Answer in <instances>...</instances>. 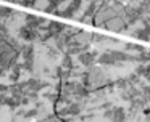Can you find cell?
Here are the masks:
<instances>
[{
  "label": "cell",
  "mask_w": 150,
  "mask_h": 122,
  "mask_svg": "<svg viewBox=\"0 0 150 122\" xmlns=\"http://www.w3.org/2000/svg\"><path fill=\"white\" fill-rule=\"evenodd\" d=\"M5 104L8 106V108L11 109V111H15V109H18L21 106V101H18V100H15L13 96L8 93V98H7V101H5Z\"/></svg>",
  "instance_id": "14"
},
{
  "label": "cell",
  "mask_w": 150,
  "mask_h": 122,
  "mask_svg": "<svg viewBox=\"0 0 150 122\" xmlns=\"http://www.w3.org/2000/svg\"><path fill=\"white\" fill-rule=\"evenodd\" d=\"M29 101H31V100L28 98V96H23V98H21V106H26V104H29Z\"/></svg>",
  "instance_id": "26"
},
{
  "label": "cell",
  "mask_w": 150,
  "mask_h": 122,
  "mask_svg": "<svg viewBox=\"0 0 150 122\" xmlns=\"http://www.w3.org/2000/svg\"><path fill=\"white\" fill-rule=\"evenodd\" d=\"M21 71H23V63H16L15 66H11V74H10V82L15 83L20 80Z\"/></svg>",
  "instance_id": "10"
},
{
  "label": "cell",
  "mask_w": 150,
  "mask_h": 122,
  "mask_svg": "<svg viewBox=\"0 0 150 122\" xmlns=\"http://www.w3.org/2000/svg\"><path fill=\"white\" fill-rule=\"evenodd\" d=\"M62 67H63V69H74V66H73V61H71V55L66 53V56L63 58Z\"/></svg>",
  "instance_id": "15"
},
{
  "label": "cell",
  "mask_w": 150,
  "mask_h": 122,
  "mask_svg": "<svg viewBox=\"0 0 150 122\" xmlns=\"http://www.w3.org/2000/svg\"><path fill=\"white\" fill-rule=\"evenodd\" d=\"M127 80H123V79H120V80H118V82H116V87H120V88H126V85H127Z\"/></svg>",
  "instance_id": "24"
},
{
  "label": "cell",
  "mask_w": 150,
  "mask_h": 122,
  "mask_svg": "<svg viewBox=\"0 0 150 122\" xmlns=\"http://www.w3.org/2000/svg\"><path fill=\"white\" fill-rule=\"evenodd\" d=\"M21 56H23V69L28 72L34 71V45L28 42L24 47H21Z\"/></svg>",
  "instance_id": "2"
},
{
  "label": "cell",
  "mask_w": 150,
  "mask_h": 122,
  "mask_svg": "<svg viewBox=\"0 0 150 122\" xmlns=\"http://www.w3.org/2000/svg\"><path fill=\"white\" fill-rule=\"evenodd\" d=\"M18 35L24 42H34L36 39H39V29H31L24 24L18 29Z\"/></svg>",
  "instance_id": "3"
},
{
  "label": "cell",
  "mask_w": 150,
  "mask_h": 122,
  "mask_svg": "<svg viewBox=\"0 0 150 122\" xmlns=\"http://www.w3.org/2000/svg\"><path fill=\"white\" fill-rule=\"evenodd\" d=\"M97 61H98V64H103V66H113V64H116V61L111 56L110 51H105L100 56H97Z\"/></svg>",
  "instance_id": "9"
},
{
  "label": "cell",
  "mask_w": 150,
  "mask_h": 122,
  "mask_svg": "<svg viewBox=\"0 0 150 122\" xmlns=\"http://www.w3.org/2000/svg\"><path fill=\"white\" fill-rule=\"evenodd\" d=\"M136 74H137V76H144V74H145V64L139 63V66L136 67Z\"/></svg>",
  "instance_id": "19"
},
{
  "label": "cell",
  "mask_w": 150,
  "mask_h": 122,
  "mask_svg": "<svg viewBox=\"0 0 150 122\" xmlns=\"http://www.w3.org/2000/svg\"><path fill=\"white\" fill-rule=\"evenodd\" d=\"M24 19H26V26L31 29H40L44 24H47L44 18H37L34 15H24Z\"/></svg>",
  "instance_id": "5"
},
{
  "label": "cell",
  "mask_w": 150,
  "mask_h": 122,
  "mask_svg": "<svg viewBox=\"0 0 150 122\" xmlns=\"http://www.w3.org/2000/svg\"><path fill=\"white\" fill-rule=\"evenodd\" d=\"M111 114H113V109H107V111H105V117H108V119H110L111 117Z\"/></svg>",
  "instance_id": "27"
},
{
  "label": "cell",
  "mask_w": 150,
  "mask_h": 122,
  "mask_svg": "<svg viewBox=\"0 0 150 122\" xmlns=\"http://www.w3.org/2000/svg\"><path fill=\"white\" fill-rule=\"evenodd\" d=\"M81 3H82V0H69V6H71L74 11H79V8H81Z\"/></svg>",
  "instance_id": "18"
},
{
  "label": "cell",
  "mask_w": 150,
  "mask_h": 122,
  "mask_svg": "<svg viewBox=\"0 0 150 122\" xmlns=\"http://www.w3.org/2000/svg\"><path fill=\"white\" fill-rule=\"evenodd\" d=\"M24 112H26V111H24V109H18L16 116H24Z\"/></svg>",
  "instance_id": "29"
},
{
  "label": "cell",
  "mask_w": 150,
  "mask_h": 122,
  "mask_svg": "<svg viewBox=\"0 0 150 122\" xmlns=\"http://www.w3.org/2000/svg\"><path fill=\"white\" fill-rule=\"evenodd\" d=\"M39 116V108H33V109H28L26 112H24V117L26 119H34Z\"/></svg>",
  "instance_id": "17"
},
{
  "label": "cell",
  "mask_w": 150,
  "mask_h": 122,
  "mask_svg": "<svg viewBox=\"0 0 150 122\" xmlns=\"http://www.w3.org/2000/svg\"><path fill=\"white\" fill-rule=\"evenodd\" d=\"M97 56H98V53L95 50H92V51H82V53H79L78 55V60H79V63L82 64V66H87V67H91L92 64L97 61Z\"/></svg>",
  "instance_id": "4"
},
{
  "label": "cell",
  "mask_w": 150,
  "mask_h": 122,
  "mask_svg": "<svg viewBox=\"0 0 150 122\" xmlns=\"http://www.w3.org/2000/svg\"><path fill=\"white\" fill-rule=\"evenodd\" d=\"M58 48H49V56L50 58H57V55H58Z\"/></svg>",
  "instance_id": "22"
},
{
  "label": "cell",
  "mask_w": 150,
  "mask_h": 122,
  "mask_svg": "<svg viewBox=\"0 0 150 122\" xmlns=\"http://www.w3.org/2000/svg\"><path fill=\"white\" fill-rule=\"evenodd\" d=\"M13 10L11 8H8V6H0V19H5V18H8L10 15H13Z\"/></svg>",
  "instance_id": "16"
},
{
  "label": "cell",
  "mask_w": 150,
  "mask_h": 122,
  "mask_svg": "<svg viewBox=\"0 0 150 122\" xmlns=\"http://www.w3.org/2000/svg\"><path fill=\"white\" fill-rule=\"evenodd\" d=\"M26 82H28V90H33V92H37V93H39L40 90L50 87L49 82H45V80H39V79H28Z\"/></svg>",
  "instance_id": "7"
},
{
  "label": "cell",
  "mask_w": 150,
  "mask_h": 122,
  "mask_svg": "<svg viewBox=\"0 0 150 122\" xmlns=\"http://www.w3.org/2000/svg\"><path fill=\"white\" fill-rule=\"evenodd\" d=\"M110 53H111V56L115 58V61H116V63H126V61H132V56H131V55H127L126 51L111 50Z\"/></svg>",
  "instance_id": "8"
},
{
  "label": "cell",
  "mask_w": 150,
  "mask_h": 122,
  "mask_svg": "<svg viewBox=\"0 0 150 122\" xmlns=\"http://www.w3.org/2000/svg\"><path fill=\"white\" fill-rule=\"evenodd\" d=\"M45 122H66L63 119H55V121H50V119H45Z\"/></svg>",
  "instance_id": "28"
},
{
  "label": "cell",
  "mask_w": 150,
  "mask_h": 122,
  "mask_svg": "<svg viewBox=\"0 0 150 122\" xmlns=\"http://www.w3.org/2000/svg\"><path fill=\"white\" fill-rule=\"evenodd\" d=\"M4 76H5V69L0 66V77H4Z\"/></svg>",
  "instance_id": "30"
},
{
  "label": "cell",
  "mask_w": 150,
  "mask_h": 122,
  "mask_svg": "<svg viewBox=\"0 0 150 122\" xmlns=\"http://www.w3.org/2000/svg\"><path fill=\"white\" fill-rule=\"evenodd\" d=\"M147 122H150V114H147Z\"/></svg>",
  "instance_id": "31"
},
{
  "label": "cell",
  "mask_w": 150,
  "mask_h": 122,
  "mask_svg": "<svg viewBox=\"0 0 150 122\" xmlns=\"http://www.w3.org/2000/svg\"><path fill=\"white\" fill-rule=\"evenodd\" d=\"M97 8H98L97 2H91V3H89V6H87V10H86V13H84V16L81 18V21H87V18H91V16L95 13V10H97Z\"/></svg>",
  "instance_id": "13"
},
{
  "label": "cell",
  "mask_w": 150,
  "mask_h": 122,
  "mask_svg": "<svg viewBox=\"0 0 150 122\" xmlns=\"http://www.w3.org/2000/svg\"><path fill=\"white\" fill-rule=\"evenodd\" d=\"M144 77H145L147 82H150V63L145 64V74H144Z\"/></svg>",
  "instance_id": "20"
},
{
  "label": "cell",
  "mask_w": 150,
  "mask_h": 122,
  "mask_svg": "<svg viewBox=\"0 0 150 122\" xmlns=\"http://www.w3.org/2000/svg\"><path fill=\"white\" fill-rule=\"evenodd\" d=\"M73 95H74L76 98H86V96L89 95V90H87V87H84L82 83H76L74 90H73Z\"/></svg>",
  "instance_id": "12"
},
{
  "label": "cell",
  "mask_w": 150,
  "mask_h": 122,
  "mask_svg": "<svg viewBox=\"0 0 150 122\" xmlns=\"http://www.w3.org/2000/svg\"><path fill=\"white\" fill-rule=\"evenodd\" d=\"M142 93H144V95H147V96L150 98V85L144 87V88H142Z\"/></svg>",
  "instance_id": "25"
},
{
  "label": "cell",
  "mask_w": 150,
  "mask_h": 122,
  "mask_svg": "<svg viewBox=\"0 0 150 122\" xmlns=\"http://www.w3.org/2000/svg\"><path fill=\"white\" fill-rule=\"evenodd\" d=\"M21 56V45L11 34L8 37H4L0 34V66L5 71L11 69V66L18 63Z\"/></svg>",
  "instance_id": "1"
},
{
  "label": "cell",
  "mask_w": 150,
  "mask_h": 122,
  "mask_svg": "<svg viewBox=\"0 0 150 122\" xmlns=\"http://www.w3.org/2000/svg\"><path fill=\"white\" fill-rule=\"evenodd\" d=\"M10 92V85H4V83H0V93H8Z\"/></svg>",
  "instance_id": "23"
},
{
  "label": "cell",
  "mask_w": 150,
  "mask_h": 122,
  "mask_svg": "<svg viewBox=\"0 0 150 122\" xmlns=\"http://www.w3.org/2000/svg\"><path fill=\"white\" fill-rule=\"evenodd\" d=\"M8 98V93H0V108L5 104V101H7Z\"/></svg>",
  "instance_id": "21"
},
{
  "label": "cell",
  "mask_w": 150,
  "mask_h": 122,
  "mask_svg": "<svg viewBox=\"0 0 150 122\" xmlns=\"http://www.w3.org/2000/svg\"><path fill=\"white\" fill-rule=\"evenodd\" d=\"M111 121H113V122H124V121H126V112H124V109H123V108H120V106L113 108Z\"/></svg>",
  "instance_id": "11"
},
{
  "label": "cell",
  "mask_w": 150,
  "mask_h": 122,
  "mask_svg": "<svg viewBox=\"0 0 150 122\" xmlns=\"http://www.w3.org/2000/svg\"><path fill=\"white\" fill-rule=\"evenodd\" d=\"M47 29L50 31L52 37L55 39L57 35H62L63 32L66 31V24H63V22H58V21H50V22H47Z\"/></svg>",
  "instance_id": "6"
}]
</instances>
